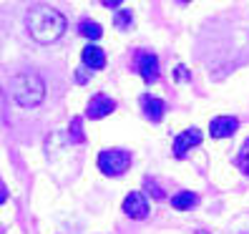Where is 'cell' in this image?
Wrapping results in <instances>:
<instances>
[{
	"mask_svg": "<svg viewBox=\"0 0 249 234\" xmlns=\"http://www.w3.org/2000/svg\"><path fill=\"white\" fill-rule=\"evenodd\" d=\"M10 96L16 98V104H20L25 108L38 106L46 98V83L36 73H18L10 83Z\"/></svg>",
	"mask_w": 249,
	"mask_h": 234,
	"instance_id": "2",
	"label": "cell"
},
{
	"mask_svg": "<svg viewBox=\"0 0 249 234\" xmlns=\"http://www.w3.org/2000/svg\"><path fill=\"white\" fill-rule=\"evenodd\" d=\"M146 189H149V192L154 194V199H164V192H161V189H159L151 179H146Z\"/></svg>",
	"mask_w": 249,
	"mask_h": 234,
	"instance_id": "17",
	"label": "cell"
},
{
	"mask_svg": "<svg viewBox=\"0 0 249 234\" xmlns=\"http://www.w3.org/2000/svg\"><path fill=\"white\" fill-rule=\"evenodd\" d=\"M136 71L141 73V78L146 83L159 81V58L154 53H139L136 55Z\"/></svg>",
	"mask_w": 249,
	"mask_h": 234,
	"instance_id": "7",
	"label": "cell"
},
{
	"mask_svg": "<svg viewBox=\"0 0 249 234\" xmlns=\"http://www.w3.org/2000/svg\"><path fill=\"white\" fill-rule=\"evenodd\" d=\"M196 234H209V232H196Z\"/></svg>",
	"mask_w": 249,
	"mask_h": 234,
	"instance_id": "21",
	"label": "cell"
},
{
	"mask_svg": "<svg viewBox=\"0 0 249 234\" xmlns=\"http://www.w3.org/2000/svg\"><path fill=\"white\" fill-rule=\"evenodd\" d=\"M124 214H128L131 219L141 222V219L149 216V199H146L141 192L126 194V199H124Z\"/></svg>",
	"mask_w": 249,
	"mask_h": 234,
	"instance_id": "4",
	"label": "cell"
},
{
	"mask_svg": "<svg viewBox=\"0 0 249 234\" xmlns=\"http://www.w3.org/2000/svg\"><path fill=\"white\" fill-rule=\"evenodd\" d=\"M174 78H177V83L189 81V68L186 66H177V68H174Z\"/></svg>",
	"mask_w": 249,
	"mask_h": 234,
	"instance_id": "16",
	"label": "cell"
},
{
	"mask_svg": "<svg viewBox=\"0 0 249 234\" xmlns=\"http://www.w3.org/2000/svg\"><path fill=\"white\" fill-rule=\"evenodd\" d=\"M101 3H104L106 8H119V5L124 3V0H101Z\"/></svg>",
	"mask_w": 249,
	"mask_h": 234,
	"instance_id": "19",
	"label": "cell"
},
{
	"mask_svg": "<svg viewBox=\"0 0 249 234\" xmlns=\"http://www.w3.org/2000/svg\"><path fill=\"white\" fill-rule=\"evenodd\" d=\"M116 28H121V31H126V28H131V23H134V16H131L128 10H119L116 13V18H113Z\"/></svg>",
	"mask_w": 249,
	"mask_h": 234,
	"instance_id": "13",
	"label": "cell"
},
{
	"mask_svg": "<svg viewBox=\"0 0 249 234\" xmlns=\"http://www.w3.org/2000/svg\"><path fill=\"white\" fill-rule=\"evenodd\" d=\"M25 25H28V33L36 43H55L66 33V18L61 10H55L51 5H33L28 10V18H25Z\"/></svg>",
	"mask_w": 249,
	"mask_h": 234,
	"instance_id": "1",
	"label": "cell"
},
{
	"mask_svg": "<svg viewBox=\"0 0 249 234\" xmlns=\"http://www.w3.org/2000/svg\"><path fill=\"white\" fill-rule=\"evenodd\" d=\"M199 144H201V131L199 128H186L174 139V156L181 159V156L189 154V149H194V146H199Z\"/></svg>",
	"mask_w": 249,
	"mask_h": 234,
	"instance_id": "5",
	"label": "cell"
},
{
	"mask_svg": "<svg viewBox=\"0 0 249 234\" xmlns=\"http://www.w3.org/2000/svg\"><path fill=\"white\" fill-rule=\"evenodd\" d=\"M237 164H239V169L249 177V139H247L244 146H242V151H239V156H237Z\"/></svg>",
	"mask_w": 249,
	"mask_h": 234,
	"instance_id": "14",
	"label": "cell"
},
{
	"mask_svg": "<svg viewBox=\"0 0 249 234\" xmlns=\"http://www.w3.org/2000/svg\"><path fill=\"white\" fill-rule=\"evenodd\" d=\"M8 199V186L3 184V179H0V204H3Z\"/></svg>",
	"mask_w": 249,
	"mask_h": 234,
	"instance_id": "18",
	"label": "cell"
},
{
	"mask_svg": "<svg viewBox=\"0 0 249 234\" xmlns=\"http://www.w3.org/2000/svg\"><path fill=\"white\" fill-rule=\"evenodd\" d=\"M81 124H83V119H73L71 121V139L73 141H83V128H81Z\"/></svg>",
	"mask_w": 249,
	"mask_h": 234,
	"instance_id": "15",
	"label": "cell"
},
{
	"mask_svg": "<svg viewBox=\"0 0 249 234\" xmlns=\"http://www.w3.org/2000/svg\"><path fill=\"white\" fill-rule=\"evenodd\" d=\"M196 204H199V194H194V192H179L177 197H171V207L179 212H189Z\"/></svg>",
	"mask_w": 249,
	"mask_h": 234,
	"instance_id": "11",
	"label": "cell"
},
{
	"mask_svg": "<svg viewBox=\"0 0 249 234\" xmlns=\"http://www.w3.org/2000/svg\"><path fill=\"white\" fill-rule=\"evenodd\" d=\"M116 108V101L108 98L106 93H96L91 101H89V108H86V113H89L91 121H98V119H106V116Z\"/></svg>",
	"mask_w": 249,
	"mask_h": 234,
	"instance_id": "6",
	"label": "cell"
},
{
	"mask_svg": "<svg viewBox=\"0 0 249 234\" xmlns=\"http://www.w3.org/2000/svg\"><path fill=\"white\" fill-rule=\"evenodd\" d=\"M141 108L146 113V119L159 124L161 119H164V111H166V104L161 101L159 96H149V93H143L141 96Z\"/></svg>",
	"mask_w": 249,
	"mask_h": 234,
	"instance_id": "9",
	"label": "cell"
},
{
	"mask_svg": "<svg viewBox=\"0 0 249 234\" xmlns=\"http://www.w3.org/2000/svg\"><path fill=\"white\" fill-rule=\"evenodd\" d=\"M98 169L106 177H121L131 169V154L121 149H108L98 154Z\"/></svg>",
	"mask_w": 249,
	"mask_h": 234,
	"instance_id": "3",
	"label": "cell"
},
{
	"mask_svg": "<svg viewBox=\"0 0 249 234\" xmlns=\"http://www.w3.org/2000/svg\"><path fill=\"white\" fill-rule=\"evenodd\" d=\"M78 31H81L83 38H89V40H98L101 36H104V28H101L98 23H93V20H83L78 25Z\"/></svg>",
	"mask_w": 249,
	"mask_h": 234,
	"instance_id": "12",
	"label": "cell"
},
{
	"mask_svg": "<svg viewBox=\"0 0 249 234\" xmlns=\"http://www.w3.org/2000/svg\"><path fill=\"white\" fill-rule=\"evenodd\" d=\"M237 128H239V121L234 119V116H216L209 124V134H212V139H227Z\"/></svg>",
	"mask_w": 249,
	"mask_h": 234,
	"instance_id": "8",
	"label": "cell"
},
{
	"mask_svg": "<svg viewBox=\"0 0 249 234\" xmlns=\"http://www.w3.org/2000/svg\"><path fill=\"white\" fill-rule=\"evenodd\" d=\"M81 58H83V66H86V68H91V71L106 68V53L101 51L98 46H86L83 53H81Z\"/></svg>",
	"mask_w": 249,
	"mask_h": 234,
	"instance_id": "10",
	"label": "cell"
},
{
	"mask_svg": "<svg viewBox=\"0 0 249 234\" xmlns=\"http://www.w3.org/2000/svg\"><path fill=\"white\" fill-rule=\"evenodd\" d=\"M76 81H78V83H86V81H89V78H86V71H78V73H76Z\"/></svg>",
	"mask_w": 249,
	"mask_h": 234,
	"instance_id": "20",
	"label": "cell"
}]
</instances>
